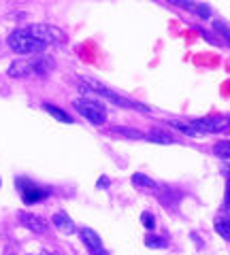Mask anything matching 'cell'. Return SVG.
Here are the masks:
<instances>
[{"mask_svg": "<svg viewBox=\"0 0 230 255\" xmlns=\"http://www.w3.org/2000/svg\"><path fill=\"white\" fill-rule=\"evenodd\" d=\"M145 245L149 247V249H164V247H166V243H164V238H160V236H156V234H149V236L145 238Z\"/></svg>", "mask_w": 230, "mask_h": 255, "instance_id": "obj_15", "label": "cell"}, {"mask_svg": "<svg viewBox=\"0 0 230 255\" xmlns=\"http://www.w3.org/2000/svg\"><path fill=\"white\" fill-rule=\"evenodd\" d=\"M145 140L149 142H156V145H173V136L171 134H166L162 130H152L145 134Z\"/></svg>", "mask_w": 230, "mask_h": 255, "instance_id": "obj_10", "label": "cell"}, {"mask_svg": "<svg viewBox=\"0 0 230 255\" xmlns=\"http://www.w3.org/2000/svg\"><path fill=\"white\" fill-rule=\"evenodd\" d=\"M169 2L181 6V9H188V11H194V2L192 0H169Z\"/></svg>", "mask_w": 230, "mask_h": 255, "instance_id": "obj_21", "label": "cell"}, {"mask_svg": "<svg viewBox=\"0 0 230 255\" xmlns=\"http://www.w3.org/2000/svg\"><path fill=\"white\" fill-rule=\"evenodd\" d=\"M43 109H45L53 119H58V122H62V124H73V117H70L66 111H62L60 107H55V105H45Z\"/></svg>", "mask_w": 230, "mask_h": 255, "instance_id": "obj_12", "label": "cell"}, {"mask_svg": "<svg viewBox=\"0 0 230 255\" xmlns=\"http://www.w3.org/2000/svg\"><path fill=\"white\" fill-rule=\"evenodd\" d=\"M113 132H115V134H120V136H126V138L145 140V134H143V132H139V130H132V128H115Z\"/></svg>", "mask_w": 230, "mask_h": 255, "instance_id": "obj_13", "label": "cell"}, {"mask_svg": "<svg viewBox=\"0 0 230 255\" xmlns=\"http://www.w3.org/2000/svg\"><path fill=\"white\" fill-rule=\"evenodd\" d=\"M132 185L139 187V189H158V183L154 179H149L147 174H141V172H137L132 177Z\"/></svg>", "mask_w": 230, "mask_h": 255, "instance_id": "obj_11", "label": "cell"}, {"mask_svg": "<svg viewBox=\"0 0 230 255\" xmlns=\"http://www.w3.org/2000/svg\"><path fill=\"white\" fill-rule=\"evenodd\" d=\"M216 230H218V234H220L222 238L230 241V221H218V223H216Z\"/></svg>", "mask_w": 230, "mask_h": 255, "instance_id": "obj_17", "label": "cell"}, {"mask_svg": "<svg viewBox=\"0 0 230 255\" xmlns=\"http://www.w3.org/2000/svg\"><path fill=\"white\" fill-rule=\"evenodd\" d=\"M45 255H60V253H55V251H45Z\"/></svg>", "mask_w": 230, "mask_h": 255, "instance_id": "obj_25", "label": "cell"}, {"mask_svg": "<svg viewBox=\"0 0 230 255\" xmlns=\"http://www.w3.org/2000/svg\"><path fill=\"white\" fill-rule=\"evenodd\" d=\"M73 107L79 115L85 117L94 126H102L107 122V109L94 98H77L73 100Z\"/></svg>", "mask_w": 230, "mask_h": 255, "instance_id": "obj_2", "label": "cell"}, {"mask_svg": "<svg viewBox=\"0 0 230 255\" xmlns=\"http://www.w3.org/2000/svg\"><path fill=\"white\" fill-rule=\"evenodd\" d=\"M6 45H9V49L15 51L17 55H34V53H43L47 43L38 41V38L30 36L23 32V28L15 30L9 34V38H6Z\"/></svg>", "mask_w": 230, "mask_h": 255, "instance_id": "obj_1", "label": "cell"}, {"mask_svg": "<svg viewBox=\"0 0 230 255\" xmlns=\"http://www.w3.org/2000/svg\"><path fill=\"white\" fill-rule=\"evenodd\" d=\"M171 126L175 128V130H179L181 134H188V136H198L192 126H186V124H181V122H171Z\"/></svg>", "mask_w": 230, "mask_h": 255, "instance_id": "obj_16", "label": "cell"}, {"mask_svg": "<svg viewBox=\"0 0 230 255\" xmlns=\"http://www.w3.org/2000/svg\"><path fill=\"white\" fill-rule=\"evenodd\" d=\"M190 126L196 130L198 136H203V134H213V132L228 130L230 117H203V119H194Z\"/></svg>", "mask_w": 230, "mask_h": 255, "instance_id": "obj_4", "label": "cell"}, {"mask_svg": "<svg viewBox=\"0 0 230 255\" xmlns=\"http://www.w3.org/2000/svg\"><path fill=\"white\" fill-rule=\"evenodd\" d=\"M19 223L26 230H30V232L34 234H45L47 232V221L43 217H38V215L34 213H19Z\"/></svg>", "mask_w": 230, "mask_h": 255, "instance_id": "obj_7", "label": "cell"}, {"mask_svg": "<svg viewBox=\"0 0 230 255\" xmlns=\"http://www.w3.org/2000/svg\"><path fill=\"white\" fill-rule=\"evenodd\" d=\"M79 236H81V241L85 243V247H88V251H90L92 255H107L105 247H102L100 236L94 232V230H90V228H81V230H79Z\"/></svg>", "mask_w": 230, "mask_h": 255, "instance_id": "obj_6", "label": "cell"}, {"mask_svg": "<svg viewBox=\"0 0 230 255\" xmlns=\"http://www.w3.org/2000/svg\"><path fill=\"white\" fill-rule=\"evenodd\" d=\"M222 172H224V174H226V179H230V164H226V166H224V168H222Z\"/></svg>", "mask_w": 230, "mask_h": 255, "instance_id": "obj_24", "label": "cell"}, {"mask_svg": "<svg viewBox=\"0 0 230 255\" xmlns=\"http://www.w3.org/2000/svg\"><path fill=\"white\" fill-rule=\"evenodd\" d=\"M141 221H143V226H145L147 230H154V228H156V221H154V217H152V213H143V215H141Z\"/></svg>", "mask_w": 230, "mask_h": 255, "instance_id": "obj_20", "label": "cell"}, {"mask_svg": "<svg viewBox=\"0 0 230 255\" xmlns=\"http://www.w3.org/2000/svg\"><path fill=\"white\" fill-rule=\"evenodd\" d=\"M226 211L230 213V183L226 185Z\"/></svg>", "mask_w": 230, "mask_h": 255, "instance_id": "obj_22", "label": "cell"}, {"mask_svg": "<svg viewBox=\"0 0 230 255\" xmlns=\"http://www.w3.org/2000/svg\"><path fill=\"white\" fill-rule=\"evenodd\" d=\"M194 13L198 15V17H203V19H209L213 15L211 6H207V4H194Z\"/></svg>", "mask_w": 230, "mask_h": 255, "instance_id": "obj_18", "label": "cell"}, {"mask_svg": "<svg viewBox=\"0 0 230 255\" xmlns=\"http://www.w3.org/2000/svg\"><path fill=\"white\" fill-rule=\"evenodd\" d=\"M17 187L21 189V196H23V202L26 204H36V202H43L47 196H49V191L34 185V183H30L28 179H17Z\"/></svg>", "mask_w": 230, "mask_h": 255, "instance_id": "obj_5", "label": "cell"}, {"mask_svg": "<svg viewBox=\"0 0 230 255\" xmlns=\"http://www.w3.org/2000/svg\"><path fill=\"white\" fill-rule=\"evenodd\" d=\"M53 226H55V230H60V232H64V234H70L75 230L73 219H70L64 211H58L53 215Z\"/></svg>", "mask_w": 230, "mask_h": 255, "instance_id": "obj_9", "label": "cell"}, {"mask_svg": "<svg viewBox=\"0 0 230 255\" xmlns=\"http://www.w3.org/2000/svg\"><path fill=\"white\" fill-rule=\"evenodd\" d=\"M23 32L30 36H34L38 38V41H43V43H66V34L62 32L60 28H55V26H49V23H34V26H28V28H23Z\"/></svg>", "mask_w": 230, "mask_h": 255, "instance_id": "obj_3", "label": "cell"}, {"mask_svg": "<svg viewBox=\"0 0 230 255\" xmlns=\"http://www.w3.org/2000/svg\"><path fill=\"white\" fill-rule=\"evenodd\" d=\"M98 187H100V189H102V187H109V179H107V177H100Z\"/></svg>", "mask_w": 230, "mask_h": 255, "instance_id": "obj_23", "label": "cell"}, {"mask_svg": "<svg viewBox=\"0 0 230 255\" xmlns=\"http://www.w3.org/2000/svg\"><path fill=\"white\" fill-rule=\"evenodd\" d=\"M6 75L13 77V79L34 75V60H15L9 66V70H6Z\"/></svg>", "mask_w": 230, "mask_h": 255, "instance_id": "obj_8", "label": "cell"}, {"mask_svg": "<svg viewBox=\"0 0 230 255\" xmlns=\"http://www.w3.org/2000/svg\"><path fill=\"white\" fill-rule=\"evenodd\" d=\"M32 255H45V251H41V253H32Z\"/></svg>", "mask_w": 230, "mask_h": 255, "instance_id": "obj_26", "label": "cell"}, {"mask_svg": "<svg viewBox=\"0 0 230 255\" xmlns=\"http://www.w3.org/2000/svg\"><path fill=\"white\" fill-rule=\"evenodd\" d=\"M213 153L222 159H230V140H220L216 147H213Z\"/></svg>", "mask_w": 230, "mask_h": 255, "instance_id": "obj_14", "label": "cell"}, {"mask_svg": "<svg viewBox=\"0 0 230 255\" xmlns=\"http://www.w3.org/2000/svg\"><path fill=\"white\" fill-rule=\"evenodd\" d=\"M213 28H216V32H220V34L226 38V43L230 45V28H228V23H224V21H216V23H213Z\"/></svg>", "mask_w": 230, "mask_h": 255, "instance_id": "obj_19", "label": "cell"}]
</instances>
